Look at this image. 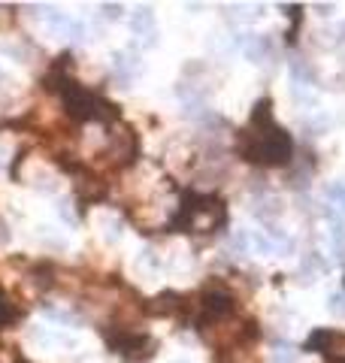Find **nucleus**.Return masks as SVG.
Returning <instances> with one entry per match:
<instances>
[{
    "mask_svg": "<svg viewBox=\"0 0 345 363\" xmlns=\"http://www.w3.org/2000/svg\"><path fill=\"white\" fill-rule=\"evenodd\" d=\"M273 360H276V363H297V357L291 355V351H276Z\"/></svg>",
    "mask_w": 345,
    "mask_h": 363,
    "instance_id": "17",
    "label": "nucleus"
},
{
    "mask_svg": "<svg viewBox=\"0 0 345 363\" xmlns=\"http://www.w3.org/2000/svg\"><path fill=\"white\" fill-rule=\"evenodd\" d=\"M136 155V136L127 124H122L115 133H110V145H106V161H112V167L131 164Z\"/></svg>",
    "mask_w": 345,
    "mask_h": 363,
    "instance_id": "6",
    "label": "nucleus"
},
{
    "mask_svg": "<svg viewBox=\"0 0 345 363\" xmlns=\"http://www.w3.org/2000/svg\"><path fill=\"white\" fill-rule=\"evenodd\" d=\"M16 318V309H13V303H9V297L0 291V324H9Z\"/></svg>",
    "mask_w": 345,
    "mask_h": 363,
    "instance_id": "14",
    "label": "nucleus"
},
{
    "mask_svg": "<svg viewBox=\"0 0 345 363\" xmlns=\"http://www.w3.org/2000/svg\"><path fill=\"white\" fill-rule=\"evenodd\" d=\"M179 309H182V297L172 294V291L160 294L152 300V312H158V315H172V312H179Z\"/></svg>",
    "mask_w": 345,
    "mask_h": 363,
    "instance_id": "10",
    "label": "nucleus"
},
{
    "mask_svg": "<svg viewBox=\"0 0 345 363\" xmlns=\"http://www.w3.org/2000/svg\"><path fill=\"white\" fill-rule=\"evenodd\" d=\"M330 312L345 315V300H342V297H330Z\"/></svg>",
    "mask_w": 345,
    "mask_h": 363,
    "instance_id": "16",
    "label": "nucleus"
},
{
    "mask_svg": "<svg viewBox=\"0 0 345 363\" xmlns=\"http://www.w3.org/2000/svg\"><path fill=\"white\" fill-rule=\"evenodd\" d=\"M46 82H58L52 85L61 97H64V109H67V115L73 121H118V106L97 97V94L85 91L79 82H73L67 76H49Z\"/></svg>",
    "mask_w": 345,
    "mask_h": 363,
    "instance_id": "2",
    "label": "nucleus"
},
{
    "mask_svg": "<svg viewBox=\"0 0 345 363\" xmlns=\"http://www.w3.org/2000/svg\"><path fill=\"white\" fill-rule=\"evenodd\" d=\"M103 16H106V18H112V21H115V18H122V6H118V4H106V6H103Z\"/></svg>",
    "mask_w": 345,
    "mask_h": 363,
    "instance_id": "15",
    "label": "nucleus"
},
{
    "mask_svg": "<svg viewBox=\"0 0 345 363\" xmlns=\"http://www.w3.org/2000/svg\"><path fill=\"white\" fill-rule=\"evenodd\" d=\"M106 339L127 360H146L155 351V339H148L143 333H131V330H112V333H106Z\"/></svg>",
    "mask_w": 345,
    "mask_h": 363,
    "instance_id": "4",
    "label": "nucleus"
},
{
    "mask_svg": "<svg viewBox=\"0 0 345 363\" xmlns=\"http://www.w3.org/2000/svg\"><path fill=\"white\" fill-rule=\"evenodd\" d=\"M236 152L252 164H264V167H285L294 155V143H291L288 131H282L273 121V100L264 97L255 103L252 109V124L240 131L236 140Z\"/></svg>",
    "mask_w": 345,
    "mask_h": 363,
    "instance_id": "1",
    "label": "nucleus"
},
{
    "mask_svg": "<svg viewBox=\"0 0 345 363\" xmlns=\"http://www.w3.org/2000/svg\"><path fill=\"white\" fill-rule=\"evenodd\" d=\"M76 191H79L82 200H100V197L106 194V182L97 179V176H91V173H85V176H79V182H76Z\"/></svg>",
    "mask_w": 345,
    "mask_h": 363,
    "instance_id": "9",
    "label": "nucleus"
},
{
    "mask_svg": "<svg viewBox=\"0 0 345 363\" xmlns=\"http://www.w3.org/2000/svg\"><path fill=\"white\" fill-rule=\"evenodd\" d=\"M233 312V297L224 291V287H209L203 294V318L200 324H212V321H221Z\"/></svg>",
    "mask_w": 345,
    "mask_h": 363,
    "instance_id": "7",
    "label": "nucleus"
},
{
    "mask_svg": "<svg viewBox=\"0 0 345 363\" xmlns=\"http://www.w3.org/2000/svg\"><path fill=\"white\" fill-rule=\"evenodd\" d=\"M46 21H49V30H52V34H70V28H73V21H70L67 16H61V13L49 16Z\"/></svg>",
    "mask_w": 345,
    "mask_h": 363,
    "instance_id": "13",
    "label": "nucleus"
},
{
    "mask_svg": "<svg viewBox=\"0 0 345 363\" xmlns=\"http://www.w3.org/2000/svg\"><path fill=\"white\" fill-rule=\"evenodd\" d=\"M267 52H269V40L267 37H255V40L245 42V55H249L255 64H261L267 58Z\"/></svg>",
    "mask_w": 345,
    "mask_h": 363,
    "instance_id": "12",
    "label": "nucleus"
},
{
    "mask_svg": "<svg viewBox=\"0 0 345 363\" xmlns=\"http://www.w3.org/2000/svg\"><path fill=\"white\" fill-rule=\"evenodd\" d=\"M131 30H134L136 37H155V13H152V9H148V6L134 9Z\"/></svg>",
    "mask_w": 345,
    "mask_h": 363,
    "instance_id": "8",
    "label": "nucleus"
},
{
    "mask_svg": "<svg viewBox=\"0 0 345 363\" xmlns=\"http://www.w3.org/2000/svg\"><path fill=\"white\" fill-rule=\"evenodd\" d=\"M115 70L122 73V76H134V73L143 70V64H139V58L131 55V52H118L115 55Z\"/></svg>",
    "mask_w": 345,
    "mask_h": 363,
    "instance_id": "11",
    "label": "nucleus"
},
{
    "mask_svg": "<svg viewBox=\"0 0 345 363\" xmlns=\"http://www.w3.org/2000/svg\"><path fill=\"white\" fill-rule=\"evenodd\" d=\"M303 348L321 351L327 363H345V333H337V330H315Z\"/></svg>",
    "mask_w": 345,
    "mask_h": 363,
    "instance_id": "5",
    "label": "nucleus"
},
{
    "mask_svg": "<svg viewBox=\"0 0 345 363\" xmlns=\"http://www.w3.org/2000/svg\"><path fill=\"white\" fill-rule=\"evenodd\" d=\"M224 203L218 197H200V194H185V203L179 206L176 218L170 221L172 230L185 233H209L212 227L224 224Z\"/></svg>",
    "mask_w": 345,
    "mask_h": 363,
    "instance_id": "3",
    "label": "nucleus"
}]
</instances>
